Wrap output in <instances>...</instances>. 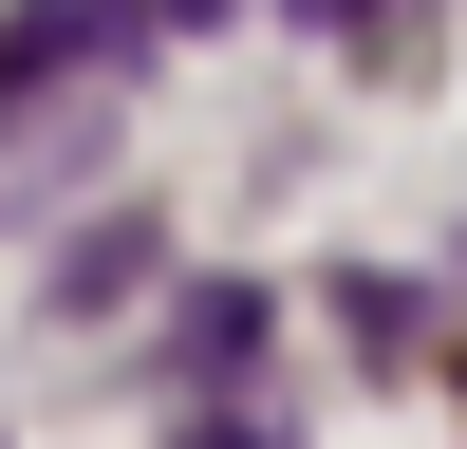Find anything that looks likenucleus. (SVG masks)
<instances>
[{
	"label": "nucleus",
	"mask_w": 467,
	"mask_h": 449,
	"mask_svg": "<svg viewBox=\"0 0 467 449\" xmlns=\"http://www.w3.org/2000/svg\"><path fill=\"white\" fill-rule=\"evenodd\" d=\"M131 262H150V244H131V224H94V244H75V262H57V318H75V299H131Z\"/></svg>",
	"instance_id": "f257e3e1"
},
{
	"label": "nucleus",
	"mask_w": 467,
	"mask_h": 449,
	"mask_svg": "<svg viewBox=\"0 0 467 449\" xmlns=\"http://www.w3.org/2000/svg\"><path fill=\"white\" fill-rule=\"evenodd\" d=\"M150 19H206V0H150Z\"/></svg>",
	"instance_id": "20e7f679"
},
{
	"label": "nucleus",
	"mask_w": 467,
	"mask_h": 449,
	"mask_svg": "<svg viewBox=\"0 0 467 449\" xmlns=\"http://www.w3.org/2000/svg\"><path fill=\"white\" fill-rule=\"evenodd\" d=\"M187 449H299V431H281V412H206Z\"/></svg>",
	"instance_id": "f03ea898"
},
{
	"label": "nucleus",
	"mask_w": 467,
	"mask_h": 449,
	"mask_svg": "<svg viewBox=\"0 0 467 449\" xmlns=\"http://www.w3.org/2000/svg\"><path fill=\"white\" fill-rule=\"evenodd\" d=\"M299 19H337V37H356V19H393V0H299Z\"/></svg>",
	"instance_id": "7ed1b4c3"
}]
</instances>
